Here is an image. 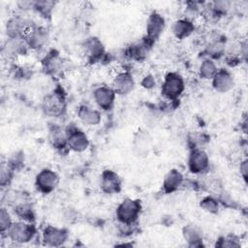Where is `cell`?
<instances>
[{"label": "cell", "mask_w": 248, "mask_h": 248, "mask_svg": "<svg viewBox=\"0 0 248 248\" xmlns=\"http://www.w3.org/2000/svg\"><path fill=\"white\" fill-rule=\"evenodd\" d=\"M42 110L49 117H59L64 114L67 107L66 93L62 87L57 86L48 92L42 100Z\"/></svg>", "instance_id": "obj_1"}, {"label": "cell", "mask_w": 248, "mask_h": 248, "mask_svg": "<svg viewBox=\"0 0 248 248\" xmlns=\"http://www.w3.org/2000/svg\"><path fill=\"white\" fill-rule=\"evenodd\" d=\"M141 210L142 204L140 200L125 198L115 208L116 221L123 224H137Z\"/></svg>", "instance_id": "obj_2"}, {"label": "cell", "mask_w": 248, "mask_h": 248, "mask_svg": "<svg viewBox=\"0 0 248 248\" xmlns=\"http://www.w3.org/2000/svg\"><path fill=\"white\" fill-rule=\"evenodd\" d=\"M37 234V229L34 223L18 220L13 222L5 237L16 244H25L32 241Z\"/></svg>", "instance_id": "obj_3"}, {"label": "cell", "mask_w": 248, "mask_h": 248, "mask_svg": "<svg viewBox=\"0 0 248 248\" xmlns=\"http://www.w3.org/2000/svg\"><path fill=\"white\" fill-rule=\"evenodd\" d=\"M185 90L183 77L177 72L166 74L161 85V94L168 101H177Z\"/></svg>", "instance_id": "obj_4"}, {"label": "cell", "mask_w": 248, "mask_h": 248, "mask_svg": "<svg viewBox=\"0 0 248 248\" xmlns=\"http://www.w3.org/2000/svg\"><path fill=\"white\" fill-rule=\"evenodd\" d=\"M34 24L32 19L24 13L15 14L8 18L5 25L7 38H24Z\"/></svg>", "instance_id": "obj_5"}, {"label": "cell", "mask_w": 248, "mask_h": 248, "mask_svg": "<svg viewBox=\"0 0 248 248\" xmlns=\"http://www.w3.org/2000/svg\"><path fill=\"white\" fill-rule=\"evenodd\" d=\"M60 182V177L56 171L45 168L35 176V188L43 195H49L56 190Z\"/></svg>", "instance_id": "obj_6"}, {"label": "cell", "mask_w": 248, "mask_h": 248, "mask_svg": "<svg viewBox=\"0 0 248 248\" xmlns=\"http://www.w3.org/2000/svg\"><path fill=\"white\" fill-rule=\"evenodd\" d=\"M65 130L69 150L76 153H81L88 149L90 141L85 132H83L79 127L75 124L68 125Z\"/></svg>", "instance_id": "obj_7"}, {"label": "cell", "mask_w": 248, "mask_h": 248, "mask_svg": "<svg viewBox=\"0 0 248 248\" xmlns=\"http://www.w3.org/2000/svg\"><path fill=\"white\" fill-rule=\"evenodd\" d=\"M81 46L87 61L90 63H98L108 57L105 46L98 37L90 36L86 38Z\"/></svg>", "instance_id": "obj_8"}, {"label": "cell", "mask_w": 248, "mask_h": 248, "mask_svg": "<svg viewBox=\"0 0 248 248\" xmlns=\"http://www.w3.org/2000/svg\"><path fill=\"white\" fill-rule=\"evenodd\" d=\"M210 160L208 154L202 148H192L190 149L187 168L193 174H202L209 169Z\"/></svg>", "instance_id": "obj_9"}, {"label": "cell", "mask_w": 248, "mask_h": 248, "mask_svg": "<svg viewBox=\"0 0 248 248\" xmlns=\"http://www.w3.org/2000/svg\"><path fill=\"white\" fill-rule=\"evenodd\" d=\"M68 239L69 231L65 228L47 225L42 231V241L46 246L60 247L63 246Z\"/></svg>", "instance_id": "obj_10"}, {"label": "cell", "mask_w": 248, "mask_h": 248, "mask_svg": "<svg viewBox=\"0 0 248 248\" xmlns=\"http://www.w3.org/2000/svg\"><path fill=\"white\" fill-rule=\"evenodd\" d=\"M25 42L31 50H40L49 41V31L43 25L34 24L24 36Z\"/></svg>", "instance_id": "obj_11"}, {"label": "cell", "mask_w": 248, "mask_h": 248, "mask_svg": "<svg viewBox=\"0 0 248 248\" xmlns=\"http://www.w3.org/2000/svg\"><path fill=\"white\" fill-rule=\"evenodd\" d=\"M153 45L154 44L152 42L143 37L140 42L131 44L124 48L122 54L126 59L136 62H142L147 58Z\"/></svg>", "instance_id": "obj_12"}, {"label": "cell", "mask_w": 248, "mask_h": 248, "mask_svg": "<svg viewBox=\"0 0 248 248\" xmlns=\"http://www.w3.org/2000/svg\"><path fill=\"white\" fill-rule=\"evenodd\" d=\"M165 28H166L165 17L157 11H153L149 14L146 19L144 37L148 39L150 42H152L153 44H155L156 41H158L161 35L163 34Z\"/></svg>", "instance_id": "obj_13"}, {"label": "cell", "mask_w": 248, "mask_h": 248, "mask_svg": "<svg viewBox=\"0 0 248 248\" xmlns=\"http://www.w3.org/2000/svg\"><path fill=\"white\" fill-rule=\"evenodd\" d=\"M47 141L60 154H67L69 150L66 130L58 124H51L47 128Z\"/></svg>", "instance_id": "obj_14"}, {"label": "cell", "mask_w": 248, "mask_h": 248, "mask_svg": "<svg viewBox=\"0 0 248 248\" xmlns=\"http://www.w3.org/2000/svg\"><path fill=\"white\" fill-rule=\"evenodd\" d=\"M99 186L105 194H118L122 190V179L116 171L107 169L101 172Z\"/></svg>", "instance_id": "obj_15"}, {"label": "cell", "mask_w": 248, "mask_h": 248, "mask_svg": "<svg viewBox=\"0 0 248 248\" xmlns=\"http://www.w3.org/2000/svg\"><path fill=\"white\" fill-rule=\"evenodd\" d=\"M43 72L50 77H57L61 75L64 62L60 53L56 49H49L41 61Z\"/></svg>", "instance_id": "obj_16"}, {"label": "cell", "mask_w": 248, "mask_h": 248, "mask_svg": "<svg viewBox=\"0 0 248 248\" xmlns=\"http://www.w3.org/2000/svg\"><path fill=\"white\" fill-rule=\"evenodd\" d=\"M116 93L111 86L101 85L94 89L93 99L97 107L105 111L111 110L115 104Z\"/></svg>", "instance_id": "obj_17"}, {"label": "cell", "mask_w": 248, "mask_h": 248, "mask_svg": "<svg viewBox=\"0 0 248 248\" xmlns=\"http://www.w3.org/2000/svg\"><path fill=\"white\" fill-rule=\"evenodd\" d=\"M136 86V81L133 75L129 71H120L112 78L111 87L116 95L125 96L130 94Z\"/></svg>", "instance_id": "obj_18"}, {"label": "cell", "mask_w": 248, "mask_h": 248, "mask_svg": "<svg viewBox=\"0 0 248 248\" xmlns=\"http://www.w3.org/2000/svg\"><path fill=\"white\" fill-rule=\"evenodd\" d=\"M29 47L24 38H7L2 46V54L9 59H16L25 55Z\"/></svg>", "instance_id": "obj_19"}, {"label": "cell", "mask_w": 248, "mask_h": 248, "mask_svg": "<svg viewBox=\"0 0 248 248\" xmlns=\"http://www.w3.org/2000/svg\"><path fill=\"white\" fill-rule=\"evenodd\" d=\"M211 85L216 92L227 93L233 88L234 78L230 70L221 68L211 78Z\"/></svg>", "instance_id": "obj_20"}, {"label": "cell", "mask_w": 248, "mask_h": 248, "mask_svg": "<svg viewBox=\"0 0 248 248\" xmlns=\"http://www.w3.org/2000/svg\"><path fill=\"white\" fill-rule=\"evenodd\" d=\"M133 152L138 157H145L152 148V138L145 130H139L133 139Z\"/></svg>", "instance_id": "obj_21"}, {"label": "cell", "mask_w": 248, "mask_h": 248, "mask_svg": "<svg viewBox=\"0 0 248 248\" xmlns=\"http://www.w3.org/2000/svg\"><path fill=\"white\" fill-rule=\"evenodd\" d=\"M184 175L177 169H170L164 176L162 182V191L165 194H172L183 186Z\"/></svg>", "instance_id": "obj_22"}, {"label": "cell", "mask_w": 248, "mask_h": 248, "mask_svg": "<svg viewBox=\"0 0 248 248\" xmlns=\"http://www.w3.org/2000/svg\"><path fill=\"white\" fill-rule=\"evenodd\" d=\"M182 237L189 247L203 246L202 230L196 224H187L182 228Z\"/></svg>", "instance_id": "obj_23"}, {"label": "cell", "mask_w": 248, "mask_h": 248, "mask_svg": "<svg viewBox=\"0 0 248 248\" xmlns=\"http://www.w3.org/2000/svg\"><path fill=\"white\" fill-rule=\"evenodd\" d=\"M78 118L83 125L93 127L100 124L102 113L97 108H93L87 105H81L78 108Z\"/></svg>", "instance_id": "obj_24"}, {"label": "cell", "mask_w": 248, "mask_h": 248, "mask_svg": "<svg viewBox=\"0 0 248 248\" xmlns=\"http://www.w3.org/2000/svg\"><path fill=\"white\" fill-rule=\"evenodd\" d=\"M195 28L196 26L193 20L182 17L173 21L171 25V32L177 40H184L194 33Z\"/></svg>", "instance_id": "obj_25"}, {"label": "cell", "mask_w": 248, "mask_h": 248, "mask_svg": "<svg viewBox=\"0 0 248 248\" xmlns=\"http://www.w3.org/2000/svg\"><path fill=\"white\" fill-rule=\"evenodd\" d=\"M12 210L19 220L30 223H35L36 221V212L30 199L23 200L16 203L12 207Z\"/></svg>", "instance_id": "obj_26"}, {"label": "cell", "mask_w": 248, "mask_h": 248, "mask_svg": "<svg viewBox=\"0 0 248 248\" xmlns=\"http://www.w3.org/2000/svg\"><path fill=\"white\" fill-rule=\"evenodd\" d=\"M202 53L204 58H208L213 61L220 59L226 54V46L224 41H222L221 39L211 40L205 45Z\"/></svg>", "instance_id": "obj_27"}, {"label": "cell", "mask_w": 248, "mask_h": 248, "mask_svg": "<svg viewBox=\"0 0 248 248\" xmlns=\"http://www.w3.org/2000/svg\"><path fill=\"white\" fill-rule=\"evenodd\" d=\"M218 71V67L215 63V61L208 59V58H204L199 65V69H198V73H199V77L202 79H205L208 80L213 78V76L216 74V72Z\"/></svg>", "instance_id": "obj_28"}, {"label": "cell", "mask_w": 248, "mask_h": 248, "mask_svg": "<svg viewBox=\"0 0 248 248\" xmlns=\"http://www.w3.org/2000/svg\"><path fill=\"white\" fill-rule=\"evenodd\" d=\"M54 7H55V2L53 1L38 0V1H34L33 11L36 12L38 15H40L41 17L45 19H50Z\"/></svg>", "instance_id": "obj_29"}, {"label": "cell", "mask_w": 248, "mask_h": 248, "mask_svg": "<svg viewBox=\"0 0 248 248\" xmlns=\"http://www.w3.org/2000/svg\"><path fill=\"white\" fill-rule=\"evenodd\" d=\"M200 207L209 213V214H218L220 210V202L217 198L213 196H205L200 201Z\"/></svg>", "instance_id": "obj_30"}, {"label": "cell", "mask_w": 248, "mask_h": 248, "mask_svg": "<svg viewBox=\"0 0 248 248\" xmlns=\"http://www.w3.org/2000/svg\"><path fill=\"white\" fill-rule=\"evenodd\" d=\"M231 8V2L229 1H214L209 4V14L212 17H220L227 14Z\"/></svg>", "instance_id": "obj_31"}, {"label": "cell", "mask_w": 248, "mask_h": 248, "mask_svg": "<svg viewBox=\"0 0 248 248\" xmlns=\"http://www.w3.org/2000/svg\"><path fill=\"white\" fill-rule=\"evenodd\" d=\"M6 163L15 171L19 170L20 169H22V167L24 165V152L21 151V150H17V151L13 152L7 158Z\"/></svg>", "instance_id": "obj_32"}, {"label": "cell", "mask_w": 248, "mask_h": 248, "mask_svg": "<svg viewBox=\"0 0 248 248\" xmlns=\"http://www.w3.org/2000/svg\"><path fill=\"white\" fill-rule=\"evenodd\" d=\"M15 170L11 169L6 162H2L1 168H0V186L2 188L10 186L11 182L13 181Z\"/></svg>", "instance_id": "obj_33"}, {"label": "cell", "mask_w": 248, "mask_h": 248, "mask_svg": "<svg viewBox=\"0 0 248 248\" xmlns=\"http://www.w3.org/2000/svg\"><path fill=\"white\" fill-rule=\"evenodd\" d=\"M216 247L224 248V247H230V248H237L241 246L239 238L234 234H227L224 236H221L216 240Z\"/></svg>", "instance_id": "obj_34"}, {"label": "cell", "mask_w": 248, "mask_h": 248, "mask_svg": "<svg viewBox=\"0 0 248 248\" xmlns=\"http://www.w3.org/2000/svg\"><path fill=\"white\" fill-rule=\"evenodd\" d=\"M13 220L10 212L6 207H1L0 209V233L2 237H5L8 230L13 224Z\"/></svg>", "instance_id": "obj_35"}, {"label": "cell", "mask_w": 248, "mask_h": 248, "mask_svg": "<svg viewBox=\"0 0 248 248\" xmlns=\"http://www.w3.org/2000/svg\"><path fill=\"white\" fill-rule=\"evenodd\" d=\"M140 85H141V87H143L144 89H147V90L153 89L156 86V79H155L154 76L151 74L145 75L140 80Z\"/></svg>", "instance_id": "obj_36"}, {"label": "cell", "mask_w": 248, "mask_h": 248, "mask_svg": "<svg viewBox=\"0 0 248 248\" xmlns=\"http://www.w3.org/2000/svg\"><path fill=\"white\" fill-rule=\"evenodd\" d=\"M239 173L244 182H247V175H248V160L244 159L239 164Z\"/></svg>", "instance_id": "obj_37"}, {"label": "cell", "mask_w": 248, "mask_h": 248, "mask_svg": "<svg viewBox=\"0 0 248 248\" xmlns=\"http://www.w3.org/2000/svg\"><path fill=\"white\" fill-rule=\"evenodd\" d=\"M78 217V212L73 208H67L64 212V219L67 220V222L73 223Z\"/></svg>", "instance_id": "obj_38"}]
</instances>
